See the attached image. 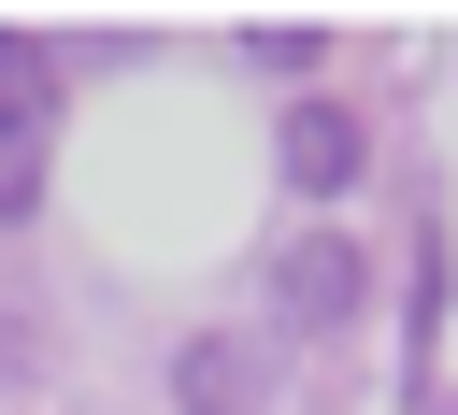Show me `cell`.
<instances>
[{
	"mask_svg": "<svg viewBox=\"0 0 458 415\" xmlns=\"http://www.w3.org/2000/svg\"><path fill=\"white\" fill-rule=\"evenodd\" d=\"M272 301H286V329H344V315H358V243H344V229L286 243V258H272Z\"/></svg>",
	"mask_w": 458,
	"mask_h": 415,
	"instance_id": "obj_1",
	"label": "cell"
},
{
	"mask_svg": "<svg viewBox=\"0 0 458 415\" xmlns=\"http://www.w3.org/2000/svg\"><path fill=\"white\" fill-rule=\"evenodd\" d=\"M286 186H301V200H344V186H358V114H344V100H301V114H286Z\"/></svg>",
	"mask_w": 458,
	"mask_h": 415,
	"instance_id": "obj_2",
	"label": "cell"
},
{
	"mask_svg": "<svg viewBox=\"0 0 458 415\" xmlns=\"http://www.w3.org/2000/svg\"><path fill=\"white\" fill-rule=\"evenodd\" d=\"M0 114H14V143H43V43L29 29H0Z\"/></svg>",
	"mask_w": 458,
	"mask_h": 415,
	"instance_id": "obj_3",
	"label": "cell"
},
{
	"mask_svg": "<svg viewBox=\"0 0 458 415\" xmlns=\"http://www.w3.org/2000/svg\"><path fill=\"white\" fill-rule=\"evenodd\" d=\"M186 401H200V415H243V401H258V372H243L229 343H186Z\"/></svg>",
	"mask_w": 458,
	"mask_h": 415,
	"instance_id": "obj_4",
	"label": "cell"
}]
</instances>
